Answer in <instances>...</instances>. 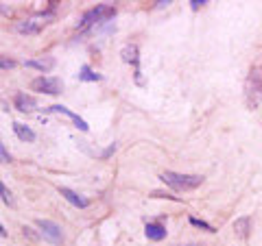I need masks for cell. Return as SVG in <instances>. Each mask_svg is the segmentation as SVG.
I'll return each mask as SVG.
<instances>
[{"instance_id":"1","label":"cell","mask_w":262,"mask_h":246,"mask_svg":"<svg viewBox=\"0 0 262 246\" xmlns=\"http://www.w3.org/2000/svg\"><path fill=\"white\" fill-rule=\"evenodd\" d=\"M160 179H162L168 188L179 190V192H188V190H195L203 183V177H199V174H179V172H173V170L162 172Z\"/></svg>"},{"instance_id":"2","label":"cell","mask_w":262,"mask_h":246,"mask_svg":"<svg viewBox=\"0 0 262 246\" xmlns=\"http://www.w3.org/2000/svg\"><path fill=\"white\" fill-rule=\"evenodd\" d=\"M262 96V70L260 68H251L247 74L245 81V103L249 109H254L258 105V100Z\"/></svg>"},{"instance_id":"3","label":"cell","mask_w":262,"mask_h":246,"mask_svg":"<svg viewBox=\"0 0 262 246\" xmlns=\"http://www.w3.org/2000/svg\"><path fill=\"white\" fill-rule=\"evenodd\" d=\"M116 16V9L109 7V4H97L94 9H90V11L83 13L81 18V27L88 28L90 24H103L107 22V20H112Z\"/></svg>"},{"instance_id":"4","label":"cell","mask_w":262,"mask_h":246,"mask_svg":"<svg viewBox=\"0 0 262 246\" xmlns=\"http://www.w3.org/2000/svg\"><path fill=\"white\" fill-rule=\"evenodd\" d=\"M62 87H64V83L55 77H37V79H33V83H31L33 92L50 94V96H57V94L62 92Z\"/></svg>"},{"instance_id":"5","label":"cell","mask_w":262,"mask_h":246,"mask_svg":"<svg viewBox=\"0 0 262 246\" xmlns=\"http://www.w3.org/2000/svg\"><path fill=\"white\" fill-rule=\"evenodd\" d=\"M35 224H37L39 233H42L44 238L48 240V242H53V244H62L64 233H62V229H59V224H57V222H53V220H44V218H39V220H35Z\"/></svg>"},{"instance_id":"6","label":"cell","mask_w":262,"mask_h":246,"mask_svg":"<svg viewBox=\"0 0 262 246\" xmlns=\"http://www.w3.org/2000/svg\"><path fill=\"white\" fill-rule=\"evenodd\" d=\"M13 107H16L18 111H22V113H29V111H33V109L37 107V100H35L31 94H27V92H18L16 96H13Z\"/></svg>"},{"instance_id":"7","label":"cell","mask_w":262,"mask_h":246,"mask_svg":"<svg viewBox=\"0 0 262 246\" xmlns=\"http://www.w3.org/2000/svg\"><path fill=\"white\" fill-rule=\"evenodd\" d=\"M59 194L68 200L70 205H74V207H79V209H85L90 205V200L85 198V196H81V194H77V192H72L70 188H59Z\"/></svg>"},{"instance_id":"8","label":"cell","mask_w":262,"mask_h":246,"mask_svg":"<svg viewBox=\"0 0 262 246\" xmlns=\"http://www.w3.org/2000/svg\"><path fill=\"white\" fill-rule=\"evenodd\" d=\"M48 111H55V113H64V115H68V118L72 120L74 124H77V129H81V131H88V129H90V127H88V122H85L83 118H79L77 113H72L68 107H64V105H55V107H50Z\"/></svg>"},{"instance_id":"9","label":"cell","mask_w":262,"mask_h":246,"mask_svg":"<svg viewBox=\"0 0 262 246\" xmlns=\"http://www.w3.org/2000/svg\"><path fill=\"white\" fill-rule=\"evenodd\" d=\"M144 233H147L149 240L160 242V240L166 238V227H164V224H158V222H149L147 227H144Z\"/></svg>"},{"instance_id":"10","label":"cell","mask_w":262,"mask_h":246,"mask_svg":"<svg viewBox=\"0 0 262 246\" xmlns=\"http://www.w3.org/2000/svg\"><path fill=\"white\" fill-rule=\"evenodd\" d=\"M120 57H123L125 63H133V66H138V46H135V44H127V46H123Z\"/></svg>"},{"instance_id":"11","label":"cell","mask_w":262,"mask_h":246,"mask_svg":"<svg viewBox=\"0 0 262 246\" xmlns=\"http://www.w3.org/2000/svg\"><path fill=\"white\" fill-rule=\"evenodd\" d=\"M24 66L27 68H35V70H42V72H48V70L55 68V59L48 57V59H31V61H24Z\"/></svg>"},{"instance_id":"12","label":"cell","mask_w":262,"mask_h":246,"mask_svg":"<svg viewBox=\"0 0 262 246\" xmlns=\"http://www.w3.org/2000/svg\"><path fill=\"white\" fill-rule=\"evenodd\" d=\"M251 231V220L247 218V216H243V218H238L234 222V233L238 235V238H247Z\"/></svg>"},{"instance_id":"13","label":"cell","mask_w":262,"mask_h":246,"mask_svg":"<svg viewBox=\"0 0 262 246\" xmlns=\"http://www.w3.org/2000/svg\"><path fill=\"white\" fill-rule=\"evenodd\" d=\"M13 131H16V135L22 139V142H35V133L29 127H24V124L13 122Z\"/></svg>"},{"instance_id":"14","label":"cell","mask_w":262,"mask_h":246,"mask_svg":"<svg viewBox=\"0 0 262 246\" xmlns=\"http://www.w3.org/2000/svg\"><path fill=\"white\" fill-rule=\"evenodd\" d=\"M16 31H18V33L33 35V33L39 31V22H35V20H22V22L16 24Z\"/></svg>"},{"instance_id":"15","label":"cell","mask_w":262,"mask_h":246,"mask_svg":"<svg viewBox=\"0 0 262 246\" xmlns=\"http://www.w3.org/2000/svg\"><path fill=\"white\" fill-rule=\"evenodd\" d=\"M77 79L79 81H100V74H97L90 66H83L81 70H79Z\"/></svg>"},{"instance_id":"16","label":"cell","mask_w":262,"mask_h":246,"mask_svg":"<svg viewBox=\"0 0 262 246\" xmlns=\"http://www.w3.org/2000/svg\"><path fill=\"white\" fill-rule=\"evenodd\" d=\"M0 192H2V200H4V205L13 207V198H11V192L7 190V185H0Z\"/></svg>"},{"instance_id":"17","label":"cell","mask_w":262,"mask_h":246,"mask_svg":"<svg viewBox=\"0 0 262 246\" xmlns=\"http://www.w3.org/2000/svg\"><path fill=\"white\" fill-rule=\"evenodd\" d=\"M190 222L195 224V227H201V229H205V231H210V233H214V227L212 224H208V222H203V220H196V218H190Z\"/></svg>"},{"instance_id":"18","label":"cell","mask_w":262,"mask_h":246,"mask_svg":"<svg viewBox=\"0 0 262 246\" xmlns=\"http://www.w3.org/2000/svg\"><path fill=\"white\" fill-rule=\"evenodd\" d=\"M0 155H2V162H4V164H9V162H11V155L7 153V148H4V144H0Z\"/></svg>"},{"instance_id":"19","label":"cell","mask_w":262,"mask_h":246,"mask_svg":"<svg viewBox=\"0 0 262 246\" xmlns=\"http://www.w3.org/2000/svg\"><path fill=\"white\" fill-rule=\"evenodd\" d=\"M0 66H2V70H7V68H13V66H16V61H11V59L2 57V59H0Z\"/></svg>"},{"instance_id":"20","label":"cell","mask_w":262,"mask_h":246,"mask_svg":"<svg viewBox=\"0 0 262 246\" xmlns=\"http://www.w3.org/2000/svg\"><path fill=\"white\" fill-rule=\"evenodd\" d=\"M203 4H208V0H193V2H190V7H193L195 11H196V9L203 7Z\"/></svg>"},{"instance_id":"21","label":"cell","mask_w":262,"mask_h":246,"mask_svg":"<svg viewBox=\"0 0 262 246\" xmlns=\"http://www.w3.org/2000/svg\"><path fill=\"white\" fill-rule=\"evenodd\" d=\"M114 150H116V144H112V146H109L107 150H105V153H103V157H109V155H112Z\"/></svg>"},{"instance_id":"22","label":"cell","mask_w":262,"mask_h":246,"mask_svg":"<svg viewBox=\"0 0 262 246\" xmlns=\"http://www.w3.org/2000/svg\"><path fill=\"white\" fill-rule=\"evenodd\" d=\"M155 4H158V7H168L170 0H160V2H155Z\"/></svg>"},{"instance_id":"23","label":"cell","mask_w":262,"mask_h":246,"mask_svg":"<svg viewBox=\"0 0 262 246\" xmlns=\"http://www.w3.org/2000/svg\"><path fill=\"white\" fill-rule=\"evenodd\" d=\"M188 246H193V244H188Z\"/></svg>"}]
</instances>
